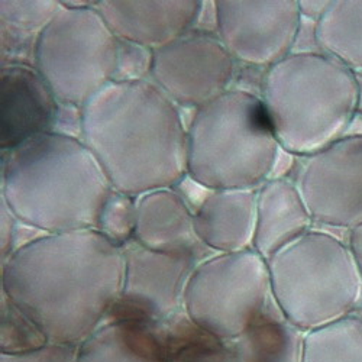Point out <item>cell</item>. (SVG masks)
I'll list each match as a JSON object with an SVG mask.
<instances>
[{
    "instance_id": "cell-1",
    "label": "cell",
    "mask_w": 362,
    "mask_h": 362,
    "mask_svg": "<svg viewBox=\"0 0 362 362\" xmlns=\"http://www.w3.org/2000/svg\"><path fill=\"white\" fill-rule=\"evenodd\" d=\"M125 257L98 229L47 233L2 269L4 294L58 344L86 341L124 288Z\"/></svg>"
},
{
    "instance_id": "cell-2",
    "label": "cell",
    "mask_w": 362,
    "mask_h": 362,
    "mask_svg": "<svg viewBox=\"0 0 362 362\" xmlns=\"http://www.w3.org/2000/svg\"><path fill=\"white\" fill-rule=\"evenodd\" d=\"M81 141L113 190L139 197L187 177V125L151 81H112L81 107Z\"/></svg>"
},
{
    "instance_id": "cell-3",
    "label": "cell",
    "mask_w": 362,
    "mask_h": 362,
    "mask_svg": "<svg viewBox=\"0 0 362 362\" xmlns=\"http://www.w3.org/2000/svg\"><path fill=\"white\" fill-rule=\"evenodd\" d=\"M113 187L81 138L51 132L2 154V200L44 233L98 229Z\"/></svg>"
},
{
    "instance_id": "cell-4",
    "label": "cell",
    "mask_w": 362,
    "mask_h": 362,
    "mask_svg": "<svg viewBox=\"0 0 362 362\" xmlns=\"http://www.w3.org/2000/svg\"><path fill=\"white\" fill-rule=\"evenodd\" d=\"M261 99L281 149L308 157L344 138L358 113V76L325 52H293L264 73Z\"/></svg>"
},
{
    "instance_id": "cell-5",
    "label": "cell",
    "mask_w": 362,
    "mask_h": 362,
    "mask_svg": "<svg viewBox=\"0 0 362 362\" xmlns=\"http://www.w3.org/2000/svg\"><path fill=\"white\" fill-rule=\"evenodd\" d=\"M281 146L259 95L233 87L187 125V175L209 190H258Z\"/></svg>"
},
{
    "instance_id": "cell-6",
    "label": "cell",
    "mask_w": 362,
    "mask_h": 362,
    "mask_svg": "<svg viewBox=\"0 0 362 362\" xmlns=\"http://www.w3.org/2000/svg\"><path fill=\"white\" fill-rule=\"evenodd\" d=\"M271 293L281 316L310 332L352 315L362 276L346 240L312 229L268 261Z\"/></svg>"
},
{
    "instance_id": "cell-7",
    "label": "cell",
    "mask_w": 362,
    "mask_h": 362,
    "mask_svg": "<svg viewBox=\"0 0 362 362\" xmlns=\"http://www.w3.org/2000/svg\"><path fill=\"white\" fill-rule=\"evenodd\" d=\"M92 2L62 9L40 35L34 67L62 105L81 109L115 80L119 40Z\"/></svg>"
},
{
    "instance_id": "cell-8",
    "label": "cell",
    "mask_w": 362,
    "mask_h": 362,
    "mask_svg": "<svg viewBox=\"0 0 362 362\" xmlns=\"http://www.w3.org/2000/svg\"><path fill=\"white\" fill-rule=\"evenodd\" d=\"M271 293L268 262L254 248L215 254L194 268L185 291V312L203 330L238 339L267 312Z\"/></svg>"
},
{
    "instance_id": "cell-9",
    "label": "cell",
    "mask_w": 362,
    "mask_h": 362,
    "mask_svg": "<svg viewBox=\"0 0 362 362\" xmlns=\"http://www.w3.org/2000/svg\"><path fill=\"white\" fill-rule=\"evenodd\" d=\"M238 63L218 34L192 29L154 51L149 80L180 109L194 112L233 88Z\"/></svg>"
},
{
    "instance_id": "cell-10",
    "label": "cell",
    "mask_w": 362,
    "mask_h": 362,
    "mask_svg": "<svg viewBox=\"0 0 362 362\" xmlns=\"http://www.w3.org/2000/svg\"><path fill=\"white\" fill-rule=\"evenodd\" d=\"M291 180L315 223L348 232L362 223V136L346 135L298 158Z\"/></svg>"
},
{
    "instance_id": "cell-11",
    "label": "cell",
    "mask_w": 362,
    "mask_h": 362,
    "mask_svg": "<svg viewBox=\"0 0 362 362\" xmlns=\"http://www.w3.org/2000/svg\"><path fill=\"white\" fill-rule=\"evenodd\" d=\"M216 9L218 35L238 64L267 71L293 54L298 0H219Z\"/></svg>"
},
{
    "instance_id": "cell-12",
    "label": "cell",
    "mask_w": 362,
    "mask_h": 362,
    "mask_svg": "<svg viewBox=\"0 0 362 362\" xmlns=\"http://www.w3.org/2000/svg\"><path fill=\"white\" fill-rule=\"evenodd\" d=\"M122 250L124 288L107 315L109 322L160 323L185 308V291L197 258L148 250L136 240Z\"/></svg>"
},
{
    "instance_id": "cell-13",
    "label": "cell",
    "mask_w": 362,
    "mask_h": 362,
    "mask_svg": "<svg viewBox=\"0 0 362 362\" xmlns=\"http://www.w3.org/2000/svg\"><path fill=\"white\" fill-rule=\"evenodd\" d=\"M62 103L34 66L5 64L0 71L2 154L40 135L55 132Z\"/></svg>"
},
{
    "instance_id": "cell-14",
    "label": "cell",
    "mask_w": 362,
    "mask_h": 362,
    "mask_svg": "<svg viewBox=\"0 0 362 362\" xmlns=\"http://www.w3.org/2000/svg\"><path fill=\"white\" fill-rule=\"evenodd\" d=\"M200 0H96L117 40L158 49L194 28Z\"/></svg>"
},
{
    "instance_id": "cell-15",
    "label": "cell",
    "mask_w": 362,
    "mask_h": 362,
    "mask_svg": "<svg viewBox=\"0 0 362 362\" xmlns=\"http://www.w3.org/2000/svg\"><path fill=\"white\" fill-rule=\"evenodd\" d=\"M134 240L148 250L199 258L207 250L194 228V210L175 187L158 189L138 197Z\"/></svg>"
},
{
    "instance_id": "cell-16",
    "label": "cell",
    "mask_w": 362,
    "mask_h": 362,
    "mask_svg": "<svg viewBox=\"0 0 362 362\" xmlns=\"http://www.w3.org/2000/svg\"><path fill=\"white\" fill-rule=\"evenodd\" d=\"M257 223V190H212L194 212L202 244L215 254L251 250Z\"/></svg>"
},
{
    "instance_id": "cell-17",
    "label": "cell",
    "mask_w": 362,
    "mask_h": 362,
    "mask_svg": "<svg viewBox=\"0 0 362 362\" xmlns=\"http://www.w3.org/2000/svg\"><path fill=\"white\" fill-rule=\"evenodd\" d=\"M313 218L291 178H271L257 190L252 248L267 261L312 230Z\"/></svg>"
},
{
    "instance_id": "cell-18",
    "label": "cell",
    "mask_w": 362,
    "mask_h": 362,
    "mask_svg": "<svg viewBox=\"0 0 362 362\" xmlns=\"http://www.w3.org/2000/svg\"><path fill=\"white\" fill-rule=\"evenodd\" d=\"M59 9L57 0H0L2 66H33L37 41Z\"/></svg>"
},
{
    "instance_id": "cell-19",
    "label": "cell",
    "mask_w": 362,
    "mask_h": 362,
    "mask_svg": "<svg viewBox=\"0 0 362 362\" xmlns=\"http://www.w3.org/2000/svg\"><path fill=\"white\" fill-rule=\"evenodd\" d=\"M316 42L322 52L362 74V0H334L316 23Z\"/></svg>"
},
{
    "instance_id": "cell-20",
    "label": "cell",
    "mask_w": 362,
    "mask_h": 362,
    "mask_svg": "<svg viewBox=\"0 0 362 362\" xmlns=\"http://www.w3.org/2000/svg\"><path fill=\"white\" fill-rule=\"evenodd\" d=\"M300 362H362V315L306 332Z\"/></svg>"
},
{
    "instance_id": "cell-21",
    "label": "cell",
    "mask_w": 362,
    "mask_h": 362,
    "mask_svg": "<svg viewBox=\"0 0 362 362\" xmlns=\"http://www.w3.org/2000/svg\"><path fill=\"white\" fill-rule=\"evenodd\" d=\"M229 358L223 341L189 317L173 325L164 337L163 362H230Z\"/></svg>"
},
{
    "instance_id": "cell-22",
    "label": "cell",
    "mask_w": 362,
    "mask_h": 362,
    "mask_svg": "<svg viewBox=\"0 0 362 362\" xmlns=\"http://www.w3.org/2000/svg\"><path fill=\"white\" fill-rule=\"evenodd\" d=\"M136 200L138 197L113 190L100 212L98 230L119 247H125L135 238Z\"/></svg>"
},
{
    "instance_id": "cell-23",
    "label": "cell",
    "mask_w": 362,
    "mask_h": 362,
    "mask_svg": "<svg viewBox=\"0 0 362 362\" xmlns=\"http://www.w3.org/2000/svg\"><path fill=\"white\" fill-rule=\"evenodd\" d=\"M48 342L47 335L6 297L2 306V352L25 354L38 351Z\"/></svg>"
},
{
    "instance_id": "cell-24",
    "label": "cell",
    "mask_w": 362,
    "mask_h": 362,
    "mask_svg": "<svg viewBox=\"0 0 362 362\" xmlns=\"http://www.w3.org/2000/svg\"><path fill=\"white\" fill-rule=\"evenodd\" d=\"M153 49L119 40L117 67L113 81L149 80L151 70H153Z\"/></svg>"
},
{
    "instance_id": "cell-25",
    "label": "cell",
    "mask_w": 362,
    "mask_h": 362,
    "mask_svg": "<svg viewBox=\"0 0 362 362\" xmlns=\"http://www.w3.org/2000/svg\"><path fill=\"white\" fill-rule=\"evenodd\" d=\"M18 219L9 206L2 200V258L6 261L13 254Z\"/></svg>"
},
{
    "instance_id": "cell-26",
    "label": "cell",
    "mask_w": 362,
    "mask_h": 362,
    "mask_svg": "<svg viewBox=\"0 0 362 362\" xmlns=\"http://www.w3.org/2000/svg\"><path fill=\"white\" fill-rule=\"evenodd\" d=\"M332 2L334 0H305V2H298L301 18L317 23L326 15L332 6Z\"/></svg>"
},
{
    "instance_id": "cell-27",
    "label": "cell",
    "mask_w": 362,
    "mask_h": 362,
    "mask_svg": "<svg viewBox=\"0 0 362 362\" xmlns=\"http://www.w3.org/2000/svg\"><path fill=\"white\" fill-rule=\"evenodd\" d=\"M346 243L356 259V264L359 267L361 276H362V223L348 232Z\"/></svg>"
},
{
    "instance_id": "cell-28",
    "label": "cell",
    "mask_w": 362,
    "mask_h": 362,
    "mask_svg": "<svg viewBox=\"0 0 362 362\" xmlns=\"http://www.w3.org/2000/svg\"><path fill=\"white\" fill-rule=\"evenodd\" d=\"M358 76V83H359V99H358V113L362 115V74Z\"/></svg>"
},
{
    "instance_id": "cell-29",
    "label": "cell",
    "mask_w": 362,
    "mask_h": 362,
    "mask_svg": "<svg viewBox=\"0 0 362 362\" xmlns=\"http://www.w3.org/2000/svg\"><path fill=\"white\" fill-rule=\"evenodd\" d=\"M250 358H252V359H250L248 362H273V361H267V359H262V358H258V356H252V355H250Z\"/></svg>"
}]
</instances>
